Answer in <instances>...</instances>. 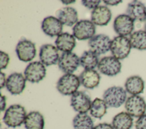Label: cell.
<instances>
[{
  "label": "cell",
  "instance_id": "1",
  "mask_svg": "<svg viewBox=\"0 0 146 129\" xmlns=\"http://www.w3.org/2000/svg\"><path fill=\"white\" fill-rule=\"evenodd\" d=\"M26 111L23 106L18 104L10 106L5 111L3 121L9 127L15 128L24 123Z\"/></svg>",
  "mask_w": 146,
  "mask_h": 129
},
{
  "label": "cell",
  "instance_id": "2",
  "mask_svg": "<svg viewBox=\"0 0 146 129\" xmlns=\"http://www.w3.org/2000/svg\"><path fill=\"white\" fill-rule=\"evenodd\" d=\"M103 98L107 106L117 108L125 102L127 91L121 86H112L104 92Z\"/></svg>",
  "mask_w": 146,
  "mask_h": 129
},
{
  "label": "cell",
  "instance_id": "3",
  "mask_svg": "<svg viewBox=\"0 0 146 129\" xmlns=\"http://www.w3.org/2000/svg\"><path fill=\"white\" fill-rule=\"evenodd\" d=\"M80 82L79 77L72 73L63 75L58 81L56 89L64 95H72L78 91Z\"/></svg>",
  "mask_w": 146,
  "mask_h": 129
},
{
  "label": "cell",
  "instance_id": "4",
  "mask_svg": "<svg viewBox=\"0 0 146 129\" xmlns=\"http://www.w3.org/2000/svg\"><path fill=\"white\" fill-rule=\"evenodd\" d=\"M131 48L129 39L126 36H117L112 40L110 51L112 56L118 60H123L129 55Z\"/></svg>",
  "mask_w": 146,
  "mask_h": 129
},
{
  "label": "cell",
  "instance_id": "5",
  "mask_svg": "<svg viewBox=\"0 0 146 129\" xmlns=\"http://www.w3.org/2000/svg\"><path fill=\"white\" fill-rule=\"evenodd\" d=\"M95 24L89 20H80L72 28V35L79 40L91 39L95 36Z\"/></svg>",
  "mask_w": 146,
  "mask_h": 129
},
{
  "label": "cell",
  "instance_id": "6",
  "mask_svg": "<svg viewBox=\"0 0 146 129\" xmlns=\"http://www.w3.org/2000/svg\"><path fill=\"white\" fill-rule=\"evenodd\" d=\"M97 68L102 74L114 76L120 72L121 64L119 60L113 56H106L100 59Z\"/></svg>",
  "mask_w": 146,
  "mask_h": 129
},
{
  "label": "cell",
  "instance_id": "7",
  "mask_svg": "<svg viewBox=\"0 0 146 129\" xmlns=\"http://www.w3.org/2000/svg\"><path fill=\"white\" fill-rule=\"evenodd\" d=\"M125 109L131 116L139 118L146 111V102L144 98L139 95L129 97L125 102Z\"/></svg>",
  "mask_w": 146,
  "mask_h": 129
},
{
  "label": "cell",
  "instance_id": "8",
  "mask_svg": "<svg viewBox=\"0 0 146 129\" xmlns=\"http://www.w3.org/2000/svg\"><path fill=\"white\" fill-rule=\"evenodd\" d=\"M46 75V69L40 61H33L29 63L24 71L26 80L31 83H38Z\"/></svg>",
  "mask_w": 146,
  "mask_h": 129
},
{
  "label": "cell",
  "instance_id": "9",
  "mask_svg": "<svg viewBox=\"0 0 146 129\" xmlns=\"http://www.w3.org/2000/svg\"><path fill=\"white\" fill-rule=\"evenodd\" d=\"M15 52L19 60L29 62L35 57L36 50L34 43L26 39H22L18 43Z\"/></svg>",
  "mask_w": 146,
  "mask_h": 129
},
{
  "label": "cell",
  "instance_id": "10",
  "mask_svg": "<svg viewBox=\"0 0 146 129\" xmlns=\"http://www.w3.org/2000/svg\"><path fill=\"white\" fill-rule=\"evenodd\" d=\"M91 100L85 91H77L71 95V106L79 113H86L91 108Z\"/></svg>",
  "mask_w": 146,
  "mask_h": 129
},
{
  "label": "cell",
  "instance_id": "11",
  "mask_svg": "<svg viewBox=\"0 0 146 129\" xmlns=\"http://www.w3.org/2000/svg\"><path fill=\"white\" fill-rule=\"evenodd\" d=\"M111 41L107 35L99 34L90 39L88 45L90 50L99 56L104 54L110 50Z\"/></svg>",
  "mask_w": 146,
  "mask_h": 129
},
{
  "label": "cell",
  "instance_id": "12",
  "mask_svg": "<svg viewBox=\"0 0 146 129\" xmlns=\"http://www.w3.org/2000/svg\"><path fill=\"white\" fill-rule=\"evenodd\" d=\"M58 66L66 74L72 73L79 67L80 59L76 54L71 52H63L59 57Z\"/></svg>",
  "mask_w": 146,
  "mask_h": 129
},
{
  "label": "cell",
  "instance_id": "13",
  "mask_svg": "<svg viewBox=\"0 0 146 129\" xmlns=\"http://www.w3.org/2000/svg\"><path fill=\"white\" fill-rule=\"evenodd\" d=\"M113 28L119 36L131 35L134 29V20L127 14L117 16L113 22Z\"/></svg>",
  "mask_w": 146,
  "mask_h": 129
},
{
  "label": "cell",
  "instance_id": "14",
  "mask_svg": "<svg viewBox=\"0 0 146 129\" xmlns=\"http://www.w3.org/2000/svg\"><path fill=\"white\" fill-rule=\"evenodd\" d=\"M39 56L40 62L46 66L56 64L60 57L58 48L50 44H43L40 47Z\"/></svg>",
  "mask_w": 146,
  "mask_h": 129
},
{
  "label": "cell",
  "instance_id": "15",
  "mask_svg": "<svg viewBox=\"0 0 146 129\" xmlns=\"http://www.w3.org/2000/svg\"><path fill=\"white\" fill-rule=\"evenodd\" d=\"M26 80L21 73L14 72L6 79V87L12 95L21 94L26 86Z\"/></svg>",
  "mask_w": 146,
  "mask_h": 129
},
{
  "label": "cell",
  "instance_id": "16",
  "mask_svg": "<svg viewBox=\"0 0 146 129\" xmlns=\"http://www.w3.org/2000/svg\"><path fill=\"white\" fill-rule=\"evenodd\" d=\"M41 28L46 35L52 38L62 34L63 24L57 18L49 16L44 18L42 22Z\"/></svg>",
  "mask_w": 146,
  "mask_h": 129
},
{
  "label": "cell",
  "instance_id": "17",
  "mask_svg": "<svg viewBox=\"0 0 146 129\" xmlns=\"http://www.w3.org/2000/svg\"><path fill=\"white\" fill-rule=\"evenodd\" d=\"M112 18L110 9L105 6H99L91 13V22L95 24L104 26L108 24Z\"/></svg>",
  "mask_w": 146,
  "mask_h": 129
},
{
  "label": "cell",
  "instance_id": "18",
  "mask_svg": "<svg viewBox=\"0 0 146 129\" xmlns=\"http://www.w3.org/2000/svg\"><path fill=\"white\" fill-rule=\"evenodd\" d=\"M126 14L134 21L144 22L146 20V7L140 1H133L127 5Z\"/></svg>",
  "mask_w": 146,
  "mask_h": 129
},
{
  "label": "cell",
  "instance_id": "19",
  "mask_svg": "<svg viewBox=\"0 0 146 129\" xmlns=\"http://www.w3.org/2000/svg\"><path fill=\"white\" fill-rule=\"evenodd\" d=\"M79 78L80 84L88 89H93L97 87L100 81V76L94 69H84Z\"/></svg>",
  "mask_w": 146,
  "mask_h": 129
},
{
  "label": "cell",
  "instance_id": "20",
  "mask_svg": "<svg viewBox=\"0 0 146 129\" xmlns=\"http://www.w3.org/2000/svg\"><path fill=\"white\" fill-rule=\"evenodd\" d=\"M57 18L61 23L67 26H72L78 22L77 11L72 7H65L56 13Z\"/></svg>",
  "mask_w": 146,
  "mask_h": 129
},
{
  "label": "cell",
  "instance_id": "21",
  "mask_svg": "<svg viewBox=\"0 0 146 129\" xmlns=\"http://www.w3.org/2000/svg\"><path fill=\"white\" fill-rule=\"evenodd\" d=\"M56 47L63 52H71L76 45L75 38L68 32L62 33L55 41Z\"/></svg>",
  "mask_w": 146,
  "mask_h": 129
},
{
  "label": "cell",
  "instance_id": "22",
  "mask_svg": "<svg viewBox=\"0 0 146 129\" xmlns=\"http://www.w3.org/2000/svg\"><path fill=\"white\" fill-rule=\"evenodd\" d=\"M124 86L127 92L132 95H136L143 92L144 82L140 77L132 76L127 79Z\"/></svg>",
  "mask_w": 146,
  "mask_h": 129
},
{
  "label": "cell",
  "instance_id": "23",
  "mask_svg": "<svg viewBox=\"0 0 146 129\" xmlns=\"http://www.w3.org/2000/svg\"><path fill=\"white\" fill-rule=\"evenodd\" d=\"M24 125L26 129H43L44 126V117L39 111H31L27 114Z\"/></svg>",
  "mask_w": 146,
  "mask_h": 129
},
{
  "label": "cell",
  "instance_id": "24",
  "mask_svg": "<svg viewBox=\"0 0 146 129\" xmlns=\"http://www.w3.org/2000/svg\"><path fill=\"white\" fill-rule=\"evenodd\" d=\"M133 123L132 116L124 111L116 114L112 121V126L114 129H131Z\"/></svg>",
  "mask_w": 146,
  "mask_h": 129
},
{
  "label": "cell",
  "instance_id": "25",
  "mask_svg": "<svg viewBox=\"0 0 146 129\" xmlns=\"http://www.w3.org/2000/svg\"><path fill=\"white\" fill-rule=\"evenodd\" d=\"M74 129H93L94 122L90 116L86 113H79L72 120Z\"/></svg>",
  "mask_w": 146,
  "mask_h": 129
},
{
  "label": "cell",
  "instance_id": "26",
  "mask_svg": "<svg viewBox=\"0 0 146 129\" xmlns=\"http://www.w3.org/2000/svg\"><path fill=\"white\" fill-rule=\"evenodd\" d=\"M98 56L91 51H85L80 58V65L85 69H94L99 63Z\"/></svg>",
  "mask_w": 146,
  "mask_h": 129
},
{
  "label": "cell",
  "instance_id": "27",
  "mask_svg": "<svg viewBox=\"0 0 146 129\" xmlns=\"http://www.w3.org/2000/svg\"><path fill=\"white\" fill-rule=\"evenodd\" d=\"M132 48L139 50H146V31L139 30L133 32L129 37Z\"/></svg>",
  "mask_w": 146,
  "mask_h": 129
},
{
  "label": "cell",
  "instance_id": "28",
  "mask_svg": "<svg viewBox=\"0 0 146 129\" xmlns=\"http://www.w3.org/2000/svg\"><path fill=\"white\" fill-rule=\"evenodd\" d=\"M107 107V104L103 99L96 98L92 102L90 110V114L95 118L101 119L106 114Z\"/></svg>",
  "mask_w": 146,
  "mask_h": 129
},
{
  "label": "cell",
  "instance_id": "29",
  "mask_svg": "<svg viewBox=\"0 0 146 129\" xmlns=\"http://www.w3.org/2000/svg\"><path fill=\"white\" fill-rule=\"evenodd\" d=\"M0 68L2 70L3 69H6L10 61V57L9 55L2 51H0Z\"/></svg>",
  "mask_w": 146,
  "mask_h": 129
},
{
  "label": "cell",
  "instance_id": "30",
  "mask_svg": "<svg viewBox=\"0 0 146 129\" xmlns=\"http://www.w3.org/2000/svg\"><path fill=\"white\" fill-rule=\"evenodd\" d=\"M101 2L100 0H95V1H88V0H83L82 1V4L86 7L91 9H95Z\"/></svg>",
  "mask_w": 146,
  "mask_h": 129
},
{
  "label": "cell",
  "instance_id": "31",
  "mask_svg": "<svg viewBox=\"0 0 146 129\" xmlns=\"http://www.w3.org/2000/svg\"><path fill=\"white\" fill-rule=\"evenodd\" d=\"M136 129H146V114L138 118L135 123Z\"/></svg>",
  "mask_w": 146,
  "mask_h": 129
},
{
  "label": "cell",
  "instance_id": "32",
  "mask_svg": "<svg viewBox=\"0 0 146 129\" xmlns=\"http://www.w3.org/2000/svg\"><path fill=\"white\" fill-rule=\"evenodd\" d=\"M93 129H114L112 124L107 123H99L96 126H94Z\"/></svg>",
  "mask_w": 146,
  "mask_h": 129
},
{
  "label": "cell",
  "instance_id": "33",
  "mask_svg": "<svg viewBox=\"0 0 146 129\" xmlns=\"http://www.w3.org/2000/svg\"><path fill=\"white\" fill-rule=\"evenodd\" d=\"M6 97L5 95H2L1 94V101H0V108L1 111H3L6 109Z\"/></svg>",
  "mask_w": 146,
  "mask_h": 129
},
{
  "label": "cell",
  "instance_id": "34",
  "mask_svg": "<svg viewBox=\"0 0 146 129\" xmlns=\"http://www.w3.org/2000/svg\"><path fill=\"white\" fill-rule=\"evenodd\" d=\"M0 87L1 89H2L5 86H6V80L5 78V74L1 71V75H0Z\"/></svg>",
  "mask_w": 146,
  "mask_h": 129
},
{
  "label": "cell",
  "instance_id": "35",
  "mask_svg": "<svg viewBox=\"0 0 146 129\" xmlns=\"http://www.w3.org/2000/svg\"><path fill=\"white\" fill-rule=\"evenodd\" d=\"M103 2L107 5H110V6H116L118 5L120 3L122 2V1H116V0H110V1H107V0H104Z\"/></svg>",
  "mask_w": 146,
  "mask_h": 129
},
{
  "label": "cell",
  "instance_id": "36",
  "mask_svg": "<svg viewBox=\"0 0 146 129\" xmlns=\"http://www.w3.org/2000/svg\"><path fill=\"white\" fill-rule=\"evenodd\" d=\"M62 2H63V3L64 5H68L75 2V1H62Z\"/></svg>",
  "mask_w": 146,
  "mask_h": 129
},
{
  "label": "cell",
  "instance_id": "37",
  "mask_svg": "<svg viewBox=\"0 0 146 129\" xmlns=\"http://www.w3.org/2000/svg\"><path fill=\"white\" fill-rule=\"evenodd\" d=\"M144 31H146V23L145 24V26H144Z\"/></svg>",
  "mask_w": 146,
  "mask_h": 129
}]
</instances>
